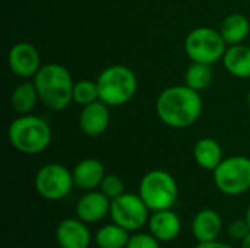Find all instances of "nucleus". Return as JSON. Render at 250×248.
Here are the masks:
<instances>
[{
  "label": "nucleus",
  "instance_id": "obj_17",
  "mask_svg": "<svg viewBox=\"0 0 250 248\" xmlns=\"http://www.w3.org/2000/svg\"><path fill=\"white\" fill-rule=\"evenodd\" d=\"M223 63L226 70L237 79H250V47L246 44L229 45Z\"/></svg>",
  "mask_w": 250,
  "mask_h": 248
},
{
  "label": "nucleus",
  "instance_id": "obj_7",
  "mask_svg": "<svg viewBox=\"0 0 250 248\" xmlns=\"http://www.w3.org/2000/svg\"><path fill=\"white\" fill-rule=\"evenodd\" d=\"M212 174L217 189L227 196H239L250 190V158L248 156L224 158Z\"/></svg>",
  "mask_w": 250,
  "mask_h": 248
},
{
  "label": "nucleus",
  "instance_id": "obj_28",
  "mask_svg": "<svg viewBox=\"0 0 250 248\" xmlns=\"http://www.w3.org/2000/svg\"><path fill=\"white\" fill-rule=\"evenodd\" d=\"M242 248H250V232L242 240Z\"/></svg>",
  "mask_w": 250,
  "mask_h": 248
},
{
  "label": "nucleus",
  "instance_id": "obj_16",
  "mask_svg": "<svg viewBox=\"0 0 250 248\" xmlns=\"http://www.w3.org/2000/svg\"><path fill=\"white\" fill-rule=\"evenodd\" d=\"M223 229V218L212 209L199 210L192 221V234L198 243L215 241Z\"/></svg>",
  "mask_w": 250,
  "mask_h": 248
},
{
  "label": "nucleus",
  "instance_id": "obj_11",
  "mask_svg": "<svg viewBox=\"0 0 250 248\" xmlns=\"http://www.w3.org/2000/svg\"><path fill=\"white\" fill-rule=\"evenodd\" d=\"M110 107L101 99H98L81 108L78 124L85 136L97 137L107 132L110 126Z\"/></svg>",
  "mask_w": 250,
  "mask_h": 248
},
{
  "label": "nucleus",
  "instance_id": "obj_14",
  "mask_svg": "<svg viewBox=\"0 0 250 248\" xmlns=\"http://www.w3.org/2000/svg\"><path fill=\"white\" fill-rule=\"evenodd\" d=\"M72 175L75 187L83 191H91L101 186L105 177V168L101 161L95 158H86L75 165Z\"/></svg>",
  "mask_w": 250,
  "mask_h": 248
},
{
  "label": "nucleus",
  "instance_id": "obj_25",
  "mask_svg": "<svg viewBox=\"0 0 250 248\" xmlns=\"http://www.w3.org/2000/svg\"><path fill=\"white\" fill-rule=\"evenodd\" d=\"M126 248H161L160 241L149 234H135L130 237Z\"/></svg>",
  "mask_w": 250,
  "mask_h": 248
},
{
  "label": "nucleus",
  "instance_id": "obj_13",
  "mask_svg": "<svg viewBox=\"0 0 250 248\" xmlns=\"http://www.w3.org/2000/svg\"><path fill=\"white\" fill-rule=\"evenodd\" d=\"M56 240L62 248H88L91 243V232L83 221L79 218H69L59 224L56 229Z\"/></svg>",
  "mask_w": 250,
  "mask_h": 248
},
{
  "label": "nucleus",
  "instance_id": "obj_26",
  "mask_svg": "<svg viewBox=\"0 0 250 248\" xmlns=\"http://www.w3.org/2000/svg\"><path fill=\"white\" fill-rule=\"evenodd\" d=\"M249 232L250 228L249 225H248V222H246V219H245V221H236V222L231 224L230 228H229V234H230L233 238H237V240H240V241H242Z\"/></svg>",
  "mask_w": 250,
  "mask_h": 248
},
{
  "label": "nucleus",
  "instance_id": "obj_3",
  "mask_svg": "<svg viewBox=\"0 0 250 248\" xmlns=\"http://www.w3.org/2000/svg\"><path fill=\"white\" fill-rule=\"evenodd\" d=\"M50 124L34 114H22L15 118L7 129L9 143L21 153L37 155L44 152L51 143Z\"/></svg>",
  "mask_w": 250,
  "mask_h": 248
},
{
  "label": "nucleus",
  "instance_id": "obj_23",
  "mask_svg": "<svg viewBox=\"0 0 250 248\" xmlns=\"http://www.w3.org/2000/svg\"><path fill=\"white\" fill-rule=\"evenodd\" d=\"M73 102L79 104L81 107L88 105L94 101L100 99L98 94V85L97 80L91 79H81L73 83V92H72Z\"/></svg>",
  "mask_w": 250,
  "mask_h": 248
},
{
  "label": "nucleus",
  "instance_id": "obj_15",
  "mask_svg": "<svg viewBox=\"0 0 250 248\" xmlns=\"http://www.w3.org/2000/svg\"><path fill=\"white\" fill-rule=\"evenodd\" d=\"M148 224H149V232L160 243H168L176 240L182 231V221L179 215L171 209L154 212Z\"/></svg>",
  "mask_w": 250,
  "mask_h": 248
},
{
  "label": "nucleus",
  "instance_id": "obj_20",
  "mask_svg": "<svg viewBox=\"0 0 250 248\" xmlns=\"http://www.w3.org/2000/svg\"><path fill=\"white\" fill-rule=\"evenodd\" d=\"M40 102V96L35 88L34 80H25L15 86L10 95V104L15 113L19 115L22 114H31V111L35 108V105Z\"/></svg>",
  "mask_w": 250,
  "mask_h": 248
},
{
  "label": "nucleus",
  "instance_id": "obj_1",
  "mask_svg": "<svg viewBox=\"0 0 250 248\" xmlns=\"http://www.w3.org/2000/svg\"><path fill=\"white\" fill-rule=\"evenodd\" d=\"M204 102L198 91L188 85L168 86L155 101V113L161 123L173 129H186L202 114Z\"/></svg>",
  "mask_w": 250,
  "mask_h": 248
},
{
  "label": "nucleus",
  "instance_id": "obj_6",
  "mask_svg": "<svg viewBox=\"0 0 250 248\" xmlns=\"http://www.w3.org/2000/svg\"><path fill=\"white\" fill-rule=\"evenodd\" d=\"M227 47L229 45L221 37L220 31L209 26L195 28L185 38L186 56L196 63H218L223 60Z\"/></svg>",
  "mask_w": 250,
  "mask_h": 248
},
{
  "label": "nucleus",
  "instance_id": "obj_12",
  "mask_svg": "<svg viewBox=\"0 0 250 248\" xmlns=\"http://www.w3.org/2000/svg\"><path fill=\"white\" fill-rule=\"evenodd\" d=\"M111 200L103 191H86L76 203V216L85 224H95L110 213Z\"/></svg>",
  "mask_w": 250,
  "mask_h": 248
},
{
  "label": "nucleus",
  "instance_id": "obj_10",
  "mask_svg": "<svg viewBox=\"0 0 250 248\" xmlns=\"http://www.w3.org/2000/svg\"><path fill=\"white\" fill-rule=\"evenodd\" d=\"M7 64L10 72L22 79L34 77L41 69V56L31 42H16L7 53Z\"/></svg>",
  "mask_w": 250,
  "mask_h": 248
},
{
  "label": "nucleus",
  "instance_id": "obj_22",
  "mask_svg": "<svg viewBox=\"0 0 250 248\" xmlns=\"http://www.w3.org/2000/svg\"><path fill=\"white\" fill-rule=\"evenodd\" d=\"M212 79H214L212 64L192 61L185 70V85H188L189 88L198 92L207 89L212 83Z\"/></svg>",
  "mask_w": 250,
  "mask_h": 248
},
{
  "label": "nucleus",
  "instance_id": "obj_4",
  "mask_svg": "<svg viewBox=\"0 0 250 248\" xmlns=\"http://www.w3.org/2000/svg\"><path fill=\"white\" fill-rule=\"evenodd\" d=\"M100 99L108 107H122L132 101L138 91L135 72L125 64L105 67L97 77Z\"/></svg>",
  "mask_w": 250,
  "mask_h": 248
},
{
  "label": "nucleus",
  "instance_id": "obj_9",
  "mask_svg": "<svg viewBox=\"0 0 250 248\" xmlns=\"http://www.w3.org/2000/svg\"><path fill=\"white\" fill-rule=\"evenodd\" d=\"M148 212L149 209L139 194L123 193L117 199L111 200L110 216L113 222L129 232L141 229L149 221Z\"/></svg>",
  "mask_w": 250,
  "mask_h": 248
},
{
  "label": "nucleus",
  "instance_id": "obj_31",
  "mask_svg": "<svg viewBox=\"0 0 250 248\" xmlns=\"http://www.w3.org/2000/svg\"><path fill=\"white\" fill-rule=\"evenodd\" d=\"M98 248H100V247H98Z\"/></svg>",
  "mask_w": 250,
  "mask_h": 248
},
{
  "label": "nucleus",
  "instance_id": "obj_19",
  "mask_svg": "<svg viewBox=\"0 0 250 248\" xmlns=\"http://www.w3.org/2000/svg\"><path fill=\"white\" fill-rule=\"evenodd\" d=\"M218 31L227 45L243 44L250 34V22L243 13H230L223 19Z\"/></svg>",
  "mask_w": 250,
  "mask_h": 248
},
{
  "label": "nucleus",
  "instance_id": "obj_30",
  "mask_svg": "<svg viewBox=\"0 0 250 248\" xmlns=\"http://www.w3.org/2000/svg\"><path fill=\"white\" fill-rule=\"evenodd\" d=\"M248 104H249V107H250V91H249V94H248Z\"/></svg>",
  "mask_w": 250,
  "mask_h": 248
},
{
  "label": "nucleus",
  "instance_id": "obj_8",
  "mask_svg": "<svg viewBox=\"0 0 250 248\" xmlns=\"http://www.w3.org/2000/svg\"><path fill=\"white\" fill-rule=\"evenodd\" d=\"M34 183L38 194L47 200H62L70 193L72 187H75L72 171L56 162L41 167Z\"/></svg>",
  "mask_w": 250,
  "mask_h": 248
},
{
  "label": "nucleus",
  "instance_id": "obj_27",
  "mask_svg": "<svg viewBox=\"0 0 250 248\" xmlns=\"http://www.w3.org/2000/svg\"><path fill=\"white\" fill-rule=\"evenodd\" d=\"M195 248H234L229 244H224V243H218L217 240L215 241H208V243H198V246Z\"/></svg>",
  "mask_w": 250,
  "mask_h": 248
},
{
  "label": "nucleus",
  "instance_id": "obj_21",
  "mask_svg": "<svg viewBox=\"0 0 250 248\" xmlns=\"http://www.w3.org/2000/svg\"><path fill=\"white\" fill-rule=\"evenodd\" d=\"M129 240V231L114 222L101 227L95 234V243L100 248H126Z\"/></svg>",
  "mask_w": 250,
  "mask_h": 248
},
{
  "label": "nucleus",
  "instance_id": "obj_29",
  "mask_svg": "<svg viewBox=\"0 0 250 248\" xmlns=\"http://www.w3.org/2000/svg\"><path fill=\"white\" fill-rule=\"evenodd\" d=\"M246 222H248V225H249V228H250V206L248 208V210H246Z\"/></svg>",
  "mask_w": 250,
  "mask_h": 248
},
{
  "label": "nucleus",
  "instance_id": "obj_2",
  "mask_svg": "<svg viewBox=\"0 0 250 248\" xmlns=\"http://www.w3.org/2000/svg\"><path fill=\"white\" fill-rule=\"evenodd\" d=\"M40 102L50 111H63L73 102V79L70 72L59 64L48 63L41 66L38 73L32 77Z\"/></svg>",
  "mask_w": 250,
  "mask_h": 248
},
{
  "label": "nucleus",
  "instance_id": "obj_18",
  "mask_svg": "<svg viewBox=\"0 0 250 248\" xmlns=\"http://www.w3.org/2000/svg\"><path fill=\"white\" fill-rule=\"evenodd\" d=\"M193 158L201 168L207 171H214L224 159L223 148L215 139L202 137L193 146Z\"/></svg>",
  "mask_w": 250,
  "mask_h": 248
},
{
  "label": "nucleus",
  "instance_id": "obj_24",
  "mask_svg": "<svg viewBox=\"0 0 250 248\" xmlns=\"http://www.w3.org/2000/svg\"><path fill=\"white\" fill-rule=\"evenodd\" d=\"M100 191H103L110 200H114L125 193V183L119 175L105 174V177L100 186Z\"/></svg>",
  "mask_w": 250,
  "mask_h": 248
},
{
  "label": "nucleus",
  "instance_id": "obj_5",
  "mask_svg": "<svg viewBox=\"0 0 250 248\" xmlns=\"http://www.w3.org/2000/svg\"><path fill=\"white\" fill-rule=\"evenodd\" d=\"M138 194L149 210L158 212L173 208L179 196V187L170 172L164 170H152L142 177Z\"/></svg>",
  "mask_w": 250,
  "mask_h": 248
}]
</instances>
